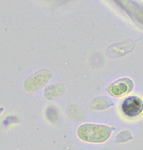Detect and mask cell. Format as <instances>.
I'll return each instance as SVG.
<instances>
[{
    "instance_id": "obj_2",
    "label": "cell",
    "mask_w": 143,
    "mask_h": 150,
    "mask_svg": "<svg viewBox=\"0 0 143 150\" xmlns=\"http://www.w3.org/2000/svg\"><path fill=\"white\" fill-rule=\"evenodd\" d=\"M132 83L129 79H121L116 81L110 87V91L113 95H122L131 90Z\"/></svg>"
},
{
    "instance_id": "obj_1",
    "label": "cell",
    "mask_w": 143,
    "mask_h": 150,
    "mask_svg": "<svg viewBox=\"0 0 143 150\" xmlns=\"http://www.w3.org/2000/svg\"><path fill=\"white\" fill-rule=\"evenodd\" d=\"M142 100L139 97H136V96L127 98L122 104L123 113L128 117H135V116L139 115L142 112Z\"/></svg>"
}]
</instances>
